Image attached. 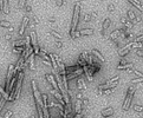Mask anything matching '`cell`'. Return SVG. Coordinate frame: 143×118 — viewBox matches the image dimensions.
Here are the masks:
<instances>
[{"mask_svg":"<svg viewBox=\"0 0 143 118\" xmlns=\"http://www.w3.org/2000/svg\"><path fill=\"white\" fill-rule=\"evenodd\" d=\"M101 91V90H99ZM112 92V89H107V90H102V95L104 96H108V95H110Z\"/></svg>","mask_w":143,"mask_h":118,"instance_id":"cell-39","label":"cell"},{"mask_svg":"<svg viewBox=\"0 0 143 118\" xmlns=\"http://www.w3.org/2000/svg\"><path fill=\"white\" fill-rule=\"evenodd\" d=\"M118 80H120V76H116V77H112V78H110V79H108L105 83H109V84H110V83H115V82H118Z\"/></svg>","mask_w":143,"mask_h":118,"instance_id":"cell-33","label":"cell"},{"mask_svg":"<svg viewBox=\"0 0 143 118\" xmlns=\"http://www.w3.org/2000/svg\"><path fill=\"white\" fill-rule=\"evenodd\" d=\"M128 1H129L130 4L134 6V7H136V8L139 9L141 13H143V5L140 2V0H128Z\"/></svg>","mask_w":143,"mask_h":118,"instance_id":"cell-13","label":"cell"},{"mask_svg":"<svg viewBox=\"0 0 143 118\" xmlns=\"http://www.w3.org/2000/svg\"><path fill=\"white\" fill-rule=\"evenodd\" d=\"M77 89L81 91H86L88 90V86H86V84H85L84 79H82V78H77Z\"/></svg>","mask_w":143,"mask_h":118,"instance_id":"cell-10","label":"cell"},{"mask_svg":"<svg viewBox=\"0 0 143 118\" xmlns=\"http://www.w3.org/2000/svg\"><path fill=\"white\" fill-rule=\"evenodd\" d=\"M39 57H40V59H43V60H46V61H51L50 60V56H49V53H46L45 51H43V50H40V52H39Z\"/></svg>","mask_w":143,"mask_h":118,"instance_id":"cell-22","label":"cell"},{"mask_svg":"<svg viewBox=\"0 0 143 118\" xmlns=\"http://www.w3.org/2000/svg\"><path fill=\"white\" fill-rule=\"evenodd\" d=\"M0 93H1V96H2L4 98H6V99L8 100V98H9V93L7 92V91H5L1 86H0Z\"/></svg>","mask_w":143,"mask_h":118,"instance_id":"cell-28","label":"cell"},{"mask_svg":"<svg viewBox=\"0 0 143 118\" xmlns=\"http://www.w3.org/2000/svg\"><path fill=\"white\" fill-rule=\"evenodd\" d=\"M30 24V18L28 17H24L22 18V21L21 24H20V27H19V31H18V36L21 38L22 36H24V33H25V30H26L27 25Z\"/></svg>","mask_w":143,"mask_h":118,"instance_id":"cell-3","label":"cell"},{"mask_svg":"<svg viewBox=\"0 0 143 118\" xmlns=\"http://www.w3.org/2000/svg\"><path fill=\"white\" fill-rule=\"evenodd\" d=\"M121 33H120V30H116V31H112L111 33H110V36H109V39L112 41V43H116L117 41V38H118V36H120Z\"/></svg>","mask_w":143,"mask_h":118,"instance_id":"cell-18","label":"cell"},{"mask_svg":"<svg viewBox=\"0 0 143 118\" xmlns=\"http://www.w3.org/2000/svg\"><path fill=\"white\" fill-rule=\"evenodd\" d=\"M82 106H83V102H82L81 99H77L76 100V104H75V109H73V111L76 112V114H79L82 111Z\"/></svg>","mask_w":143,"mask_h":118,"instance_id":"cell-19","label":"cell"},{"mask_svg":"<svg viewBox=\"0 0 143 118\" xmlns=\"http://www.w3.org/2000/svg\"><path fill=\"white\" fill-rule=\"evenodd\" d=\"M112 115H114V108H111V106L105 108V109L102 110V116L104 118H105V117H111Z\"/></svg>","mask_w":143,"mask_h":118,"instance_id":"cell-12","label":"cell"},{"mask_svg":"<svg viewBox=\"0 0 143 118\" xmlns=\"http://www.w3.org/2000/svg\"><path fill=\"white\" fill-rule=\"evenodd\" d=\"M107 11L109 12V13H114V12L116 11V6H115L114 4H109L107 6Z\"/></svg>","mask_w":143,"mask_h":118,"instance_id":"cell-26","label":"cell"},{"mask_svg":"<svg viewBox=\"0 0 143 118\" xmlns=\"http://www.w3.org/2000/svg\"><path fill=\"white\" fill-rule=\"evenodd\" d=\"M5 39H6V40H11V39H12V34H11V33H6V34H5Z\"/></svg>","mask_w":143,"mask_h":118,"instance_id":"cell-44","label":"cell"},{"mask_svg":"<svg viewBox=\"0 0 143 118\" xmlns=\"http://www.w3.org/2000/svg\"><path fill=\"white\" fill-rule=\"evenodd\" d=\"M53 56H54V58H56V61H57V65H60V64H64V63H63V59H62V57H60V56H58V55H54V53H53Z\"/></svg>","mask_w":143,"mask_h":118,"instance_id":"cell-32","label":"cell"},{"mask_svg":"<svg viewBox=\"0 0 143 118\" xmlns=\"http://www.w3.org/2000/svg\"><path fill=\"white\" fill-rule=\"evenodd\" d=\"M41 98H43V110L49 109V95L47 93H41Z\"/></svg>","mask_w":143,"mask_h":118,"instance_id":"cell-17","label":"cell"},{"mask_svg":"<svg viewBox=\"0 0 143 118\" xmlns=\"http://www.w3.org/2000/svg\"><path fill=\"white\" fill-rule=\"evenodd\" d=\"M56 23V19L54 18H50L49 19V24H54Z\"/></svg>","mask_w":143,"mask_h":118,"instance_id":"cell-49","label":"cell"},{"mask_svg":"<svg viewBox=\"0 0 143 118\" xmlns=\"http://www.w3.org/2000/svg\"><path fill=\"white\" fill-rule=\"evenodd\" d=\"M8 31H9V32H13V31H14V27H13V26H12V27H9Z\"/></svg>","mask_w":143,"mask_h":118,"instance_id":"cell-51","label":"cell"},{"mask_svg":"<svg viewBox=\"0 0 143 118\" xmlns=\"http://www.w3.org/2000/svg\"><path fill=\"white\" fill-rule=\"evenodd\" d=\"M91 53H92V55H94L96 58L98 59L101 63H104V61H105V58H104V56H103L102 53H101V52L97 50V49H92V50H91Z\"/></svg>","mask_w":143,"mask_h":118,"instance_id":"cell-11","label":"cell"},{"mask_svg":"<svg viewBox=\"0 0 143 118\" xmlns=\"http://www.w3.org/2000/svg\"><path fill=\"white\" fill-rule=\"evenodd\" d=\"M135 55L141 57V58H143V50L142 49H137V50H135Z\"/></svg>","mask_w":143,"mask_h":118,"instance_id":"cell-38","label":"cell"},{"mask_svg":"<svg viewBox=\"0 0 143 118\" xmlns=\"http://www.w3.org/2000/svg\"><path fill=\"white\" fill-rule=\"evenodd\" d=\"M2 11H4V14L8 15L9 12H11V8H9V1L8 0H2Z\"/></svg>","mask_w":143,"mask_h":118,"instance_id":"cell-14","label":"cell"},{"mask_svg":"<svg viewBox=\"0 0 143 118\" xmlns=\"http://www.w3.org/2000/svg\"><path fill=\"white\" fill-rule=\"evenodd\" d=\"M70 37H71V39H77L78 37H81V31H77V30H76V31L73 32Z\"/></svg>","mask_w":143,"mask_h":118,"instance_id":"cell-31","label":"cell"},{"mask_svg":"<svg viewBox=\"0 0 143 118\" xmlns=\"http://www.w3.org/2000/svg\"><path fill=\"white\" fill-rule=\"evenodd\" d=\"M50 33H51V34H52V36H53L56 39H59V40H62V39H63L62 34H60V33H58L57 31H54V30H51V31H50Z\"/></svg>","mask_w":143,"mask_h":118,"instance_id":"cell-25","label":"cell"},{"mask_svg":"<svg viewBox=\"0 0 143 118\" xmlns=\"http://www.w3.org/2000/svg\"><path fill=\"white\" fill-rule=\"evenodd\" d=\"M25 46H13V52L15 53H22L24 51H25Z\"/></svg>","mask_w":143,"mask_h":118,"instance_id":"cell-24","label":"cell"},{"mask_svg":"<svg viewBox=\"0 0 143 118\" xmlns=\"http://www.w3.org/2000/svg\"><path fill=\"white\" fill-rule=\"evenodd\" d=\"M131 50H133V43H129L128 45H125L124 47H122V49L118 50V56H120V57H124V56L128 55Z\"/></svg>","mask_w":143,"mask_h":118,"instance_id":"cell-7","label":"cell"},{"mask_svg":"<svg viewBox=\"0 0 143 118\" xmlns=\"http://www.w3.org/2000/svg\"><path fill=\"white\" fill-rule=\"evenodd\" d=\"M94 28H83V30H81V36H91V34H94Z\"/></svg>","mask_w":143,"mask_h":118,"instance_id":"cell-21","label":"cell"},{"mask_svg":"<svg viewBox=\"0 0 143 118\" xmlns=\"http://www.w3.org/2000/svg\"><path fill=\"white\" fill-rule=\"evenodd\" d=\"M91 19H92V18H91V13H86V14H85V15H84V18H83V20H84V23H89V21H91Z\"/></svg>","mask_w":143,"mask_h":118,"instance_id":"cell-34","label":"cell"},{"mask_svg":"<svg viewBox=\"0 0 143 118\" xmlns=\"http://www.w3.org/2000/svg\"><path fill=\"white\" fill-rule=\"evenodd\" d=\"M134 91H135V87H134V86H130V87H129L128 92L125 93L124 103H123V105H122V110H124V111L129 110L130 103H131V100H133V98H134V93H135Z\"/></svg>","mask_w":143,"mask_h":118,"instance_id":"cell-2","label":"cell"},{"mask_svg":"<svg viewBox=\"0 0 143 118\" xmlns=\"http://www.w3.org/2000/svg\"><path fill=\"white\" fill-rule=\"evenodd\" d=\"M120 20H121V23L124 25V27H127V28H131V27H133V23H131L129 19L127 18V17H121Z\"/></svg>","mask_w":143,"mask_h":118,"instance_id":"cell-16","label":"cell"},{"mask_svg":"<svg viewBox=\"0 0 143 118\" xmlns=\"http://www.w3.org/2000/svg\"><path fill=\"white\" fill-rule=\"evenodd\" d=\"M64 4V0H56V6L57 7H62Z\"/></svg>","mask_w":143,"mask_h":118,"instance_id":"cell-42","label":"cell"},{"mask_svg":"<svg viewBox=\"0 0 143 118\" xmlns=\"http://www.w3.org/2000/svg\"><path fill=\"white\" fill-rule=\"evenodd\" d=\"M82 73H84V70H83V67L78 68V70H77V71H75V72L67 73V74H66L67 80H72V79H75V78L81 77V74H82Z\"/></svg>","mask_w":143,"mask_h":118,"instance_id":"cell-8","label":"cell"},{"mask_svg":"<svg viewBox=\"0 0 143 118\" xmlns=\"http://www.w3.org/2000/svg\"><path fill=\"white\" fill-rule=\"evenodd\" d=\"M134 110H135V111H137V112H142V111H143V106H141V105H135Z\"/></svg>","mask_w":143,"mask_h":118,"instance_id":"cell-41","label":"cell"},{"mask_svg":"<svg viewBox=\"0 0 143 118\" xmlns=\"http://www.w3.org/2000/svg\"><path fill=\"white\" fill-rule=\"evenodd\" d=\"M79 13H81V4H79V2H76L75 8H73V15H72V25H71V30H70V36L77 30V25H78V21H79Z\"/></svg>","mask_w":143,"mask_h":118,"instance_id":"cell-1","label":"cell"},{"mask_svg":"<svg viewBox=\"0 0 143 118\" xmlns=\"http://www.w3.org/2000/svg\"><path fill=\"white\" fill-rule=\"evenodd\" d=\"M84 115H85V111H84V110H82L79 114H76L72 118H83V117H84Z\"/></svg>","mask_w":143,"mask_h":118,"instance_id":"cell-37","label":"cell"},{"mask_svg":"<svg viewBox=\"0 0 143 118\" xmlns=\"http://www.w3.org/2000/svg\"><path fill=\"white\" fill-rule=\"evenodd\" d=\"M77 99H83V92H78L77 93Z\"/></svg>","mask_w":143,"mask_h":118,"instance_id":"cell-46","label":"cell"},{"mask_svg":"<svg viewBox=\"0 0 143 118\" xmlns=\"http://www.w3.org/2000/svg\"><path fill=\"white\" fill-rule=\"evenodd\" d=\"M4 14V11H2V5L0 4V15H2Z\"/></svg>","mask_w":143,"mask_h":118,"instance_id":"cell-50","label":"cell"},{"mask_svg":"<svg viewBox=\"0 0 143 118\" xmlns=\"http://www.w3.org/2000/svg\"><path fill=\"white\" fill-rule=\"evenodd\" d=\"M45 77H46V79H47V82L51 84V86L53 87L54 90L59 91V87H58V84H57V80H56V78H54L53 74H50V73H46L45 74Z\"/></svg>","mask_w":143,"mask_h":118,"instance_id":"cell-6","label":"cell"},{"mask_svg":"<svg viewBox=\"0 0 143 118\" xmlns=\"http://www.w3.org/2000/svg\"><path fill=\"white\" fill-rule=\"evenodd\" d=\"M140 82H143V78H137V79H133L131 80V83H140Z\"/></svg>","mask_w":143,"mask_h":118,"instance_id":"cell-45","label":"cell"},{"mask_svg":"<svg viewBox=\"0 0 143 118\" xmlns=\"http://www.w3.org/2000/svg\"><path fill=\"white\" fill-rule=\"evenodd\" d=\"M118 85V83L115 82V83H105V84H99L98 86H97V90H107V89H114V87H116Z\"/></svg>","mask_w":143,"mask_h":118,"instance_id":"cell-9","label":"cell"},{"mask_svg":"<svg viewBox=\"0 0 143 118\" xmlns=\"http://www.w3.org/2000/svg\"><path fill=\"white\" fill-rule=\"evenodd\" d=\"M129 72L134 73V74H136V76H139L140 78H143V73H141L139 70H135V68H129Z\"/></svg>","mask_w":143,"mask_h":118,"instance_id":"cell-29","label":"cell"},{"mask_svg":"<svg viewBox=\"0 0 143 118\" xmlns=\"http://www.w3.org/2000/svg\"><path fill=\"white\" fill-rule=\"evenodd\" d=\"M12 116H13V111L9 109V110H7V111H6V114L4 115V118H11Z\"/></svg>","mask_w":143,"mask_h":118,"instance_id":"cell-35","label":"cell"},{"mask_svg":"<svg viewBox=\"0 0 143 118\" xmlns=\"http://www.w3.org/2000/svg\"><path fill=\"white\" fill-rule=\"evenodd\" d=\"M32 19H33V21H34L36 24H39V20H38V18H37V15H33Z\"/></svg>","mask_w":143,"mask_h":118,"instance_id":"cell-48","label":"cell"},{"mask_svg":"<svg viewBox=\"0 0 143 118\" xmlns=\"http://www.w3.org/2000/svg\"><path fill=\"white\" fill-rule=\"evenodd\" d=\"M127 18L129 19V20H130V21H131L133 24H134V23L136 24V18H137V15L134 13V11L129 9V11L127 12Z\"/></svg>","mask_w":143,"mask_h":118,"instance_id":"cell-15","label":"cell"},{"mask_svg":"<svg viewBox=\"0 0 143 118\" xmlns=\"http://www.w3.org/2000/svg\"><path fill=\"white\" fill-rule=\"evenodd\" d=\"M142 43L140 41H133V50H137V49H142Z\"/></svg>","mask_w":143,"mask_h":118,"instance_id":"cell-27","label":"cell"},{"mask_svg":"<svg viewBox=\"0 0 143 118\" xmlns=\"http://www.w3.org/2000/svg\"><path fill=\"white\" fill-rule=\"evenodd\" d=\"M0 27H4L8 30L9 27H12V24L9 23L8 20H0Z\"/></svg>","mask_w":143,"mask_h":118,"instance_id":"cell-23","label":"cell"},{"mask_svg":"<svg viewBox=\"0 0 143 118\" xmlns=\"http://www.w3.org/2000/svg\"><path fill=\"white\" fill-rule=\"evenodd\" d=\"M26 4H27V0H18V7L19 8H24Z\"/></svg>","mask_w":143,"mask_h":118,"instance_id":"cell-30","label":"cell"},{"mask_svg":"<svg viewBox=\"0 0 143 118\" xmlns=\"http://www.w3.org/2000/svg\"><path fill=\"white\" fill-rule=\"evenodd\" d=\"M54 45H56V47H57V49H63V41L57 39V40L54 41Z\"/></svg>","mask_w":143,"mask_h":118,"instance_id":"cell-36","label":"cell"},{"mask_svg":"<svg viewBox=\"0 0 143 118\" xmlns=\"http://www.w3.org/2000/svg\"><path fill=\"white\" fill-rule=\"evenodd\" d=\"M25 11H26L27 13H32V7H31V5H28V4H26L25 5Z\"/></svg>","mask_w":143,"mask_h":118,"instance_id":"cell-40","label":"cell"},{"mask_svg":"<svg viewBox=\"0 0 143 118\" xmlns=\"http://www.w3.org/2000/svg\"><path fill=\"white\" fill-rule=\"evenodd\" d=\"M91 17H92L94 19H97V12L92 11V12H91Z\"/></svg>","mask_w":143,"mask_h":118,"instance_id":"cell-47","label":"cell"},{"mask_svg":"<svg viewBox=\"0 0 143 118\" xmlns=\"http://www.w3.org/2000/svg\"><path fill=\"white\" fill-rule=\"evenodd\" d=\"M28 118H36V117H34V115H31V116H28Z\"/></svg>","mask_w":143,"mask_h":118,"instance_id":"cell-52","label":"cell"},{"mask_svg":"<svg viewBox=\"0 0 143 118\" xmlns=\"http://www.w3.org/2000/svg\"><path fill=\"white\" fill-rule=\"evenodd\" d=\"M102 1H103V0H102Z\"/></svg>","mask_w":143,"mask_h":118,"instance_id":"cell-54","label":"cell"},{"mask_svg":"<svg viewBox=\"0 0 143 118\" xmlns=\"http://www.w3.org/2000/svg\"><path fill=\"white\" fill-rule=\"evenodd\" d=\"M0 118H4V116H2V115L0 114Z\"/></svg>","mask_w":143,"mask_h":118,"instance_id":"cell-53","label":"cell"},{"mask_svg":"<svg viewBox=\"0 0 143 118\" xmlns=\"http://www.w3.org/2000/svg\"><path fill=\"white\" fill-rule=\"evenodd\" d=\"M110 26H111V19H110V17H107V18L103 20L102 28H101V34H102L103 37H107L105 36V31H107Z\"/></svg>","mask_w":143,"mask_h":118,"instance_id":"cell-4","label":"cell"},{"mask_svg":"<svg viewBox=\"0 0 143 118\" xmlns=\"http://www.w3.org/2000/svg\"><path fill=\"white\" fill-rule=\"evenodd\" d=\"M134 41H140V43H142V41H143V34H141V36L137 37V38H135Z\"/></svg>","mask_w":143,"mask_h":118,"instance_id":"cell-43","label":"cell"},{"mask_svg":"<svg viewBox=\"0 0 143 118\" xmlns=\"http://www.w3.org/2000/svg\"><path fill=\"white\" fill-rule=\"evenodd\" d=\"M117 70H129V68H133V64L130 63H125V64H120L117 65Z\"/></svg>","mask_w":143,"mask_h":118,"instance_id":"cell-20","label":"cell"},{"mask_svg":"<svg viewBox=\"0 0 143 118\" xmlns=\"http://www.w3.org/2000/svg\"><path fill=\"white\" fill-rule=\"evenodd\" d=\"M50 92L52 93V96H53L56 99L59 100V103H60L63 106H65V105H66L65 100H64V97H63V95H62V92H60V91H57V90H54V89H53V90H51Z\"/></svg>","mask_w":143,"mask_h":118,"instance_id":"cell-5","label":"cell"}]
</instances>
